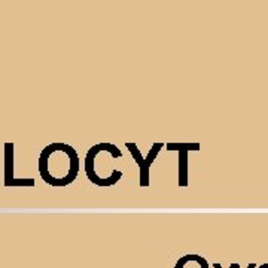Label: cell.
<instances>
[{"label":"cell","instance_id":"1","mask_svg":"<svg viewBox=\"0 0 268 268\" xmlns=\"http://www.w3.org/2000/svg\"><path fill=\"white\" fill-rule=\"evenodd\" d=\"M39 173L42 180L54 188L69 186L79 175V155L67 143H51L40 152Z\"/></svg>","mask_w":268,"mask_h":268},{"label":"cell","instance_id":"2","mask_svg":"<svg viewBox=\"0 0 268 268\" xmlns=\"http://www.w3.org/2000/svg\"><path fill=\"white\" fill-rule=\"evenodd\" d=\"M125 146H127V149L131 152L133 158L136 160V163H137V166H139V172H140V180H139V183H140V186H142V188H148V186H149V172H151V166H152V163L155 161V158L158 157L160 151H161L166 145H164L163 142L154 143V145L151 146V149H149V152H148L146 157L142 155V152L139 151V148H137L136 143L127 142Z\"/></svg>","mask_w":268,"mask_h":268},{"label":"cell","instance_id":"3","mask_svg":"<svg viewBox=\"0 0 268 268\" xmlns=\"http://www.w3.org/2000/svg\"><path fill=\"white\" fill-rule=\"evenodd\" d=\"M200 143H167V151L179 152V186H188V154L200 151Z\"/></svg>","mask_w":268,"mask_h":268},{"label":"cell","instance_id":"4","mask_svg":"<svg viewBox=\"0 0 268 268\" xmlns=\"http://www.w3.org/2000/svg\"><path fill=\"white\" fill-rule=\"evenodd\" d=\"M4 186H34L33 179H16L13 176V145H4Z\"/></svg>","mask_w":268,"mask_h":268},{"label":"cell","instance_id":"5","mask_svg":"<svg viewBox=\"0 0 268 268\" xmlns=\"http://www.w3.org/2000/svg\"><path fill=\"white\" fill-rule=\"evenodd\" d=\"M175 268H210L209 263L204 257L201 255H195V254H189L185 255L182 258L178 260Z\"/></svg>","mask_w":268,"mask_h":268},{"label":"cell","instance_id":"6","mask_svg":"<svg viewBox=\"0 0 268 268\" xmlns=\"http://www.w3.org/2000/svg\"><path fill=\"white\" fill-rule=\"evenodd\" d=\"M248 268H257V266H255V264H249V267Z\"/></svg>","mask_w":268,"mask_h":268},{"label":"cell","instance_id":"7","mask_svg":"<svg viewBox=\"0 0 268 268\" xmlns=\"http://www.w3.org/2000/svg\"><path fill=\"white\" fill-rule=\"evenodd\" d=\"M260 268H268V264H264V266H261Z\"/></svg>","mask_w":268,"mask_h":268}]
</instances>
